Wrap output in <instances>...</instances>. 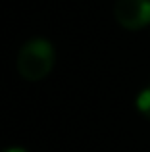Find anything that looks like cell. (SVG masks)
Masks as SVG:
<instances>
[{"label":"cell","mask_w":150,"mask_h":152,"mask_svg":"<svg viewBox=\"0 0 150 152\" xmlns=\"http://www.w3.org/2000/svg\"><path fill=\"white\" fill-rule=\"evenodd\" d=\"M2 152H27L25 148H21V146H10V148L2 150Z\"/></svg>","instance_id":"277c9868"},{"label":"cell","mask_w":150,"mask_h":152,"mask_svg":"<svg viewBox=\"0 0 150 152\" xmlns=\"http://www.w3.org/2000/svg\"><path fill=\"white\" fill-rule=\"evenodd\" d=\"M137 108H139V112L144 118L150 119V85L139 93V96H137Z\"/></svg>","instance_id":"3957f363"},{"label":"cell","mask_w":150,"mask_h":152,"mask_svg":"<svg viewBox=\"0 0 150 152\" xmlns=\"http://www.w3.org/2000/svg\"><path fill=\"white\" fill-rule=\"evenodd\" d=\"M116 21L129 31L150 25V0H117L114 6Z\"/></svg>","instance_id":"7a4b0ae2"},{"label":"cell","mask_w":150,"mask_h":152,"mask_svg":"<svg viewBox=\"0 0 150 152\" xmlns=\"http://www.w3.org/2000/svg\"><path fill=\"white\" fill-rule=\"evenodd\" d=\"M54 67V46L44 39L25 42L17 54V71L27 81H41Z\"/></svg>","instance_id":"6da1fadb"}]
</instances>
